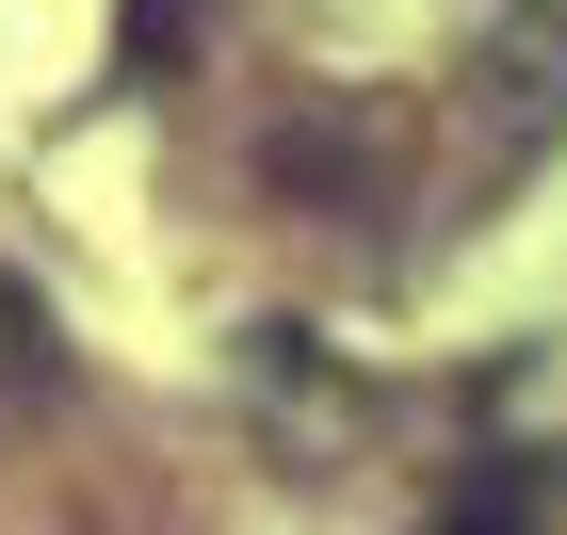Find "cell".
<instances>
[{
	"label": "cell",
	"mask_w": 567,
	"mask_h": 535,
	"mask_svg": "<svg viewBox=\"0 0 567 535\" xmlns=\"http://www.w3.org/2000/svg\"><path fill=\"white\" fill-rule=\"evenodd\" d=\"M33 357H49V309L17 292V276H0V390H33Z\"/></svg>",
	"instance_id": "1"
},
{
	"label": "cell",
	"mask_w": 567,
	"mask_h": 535,
	"mask_svg": "<svg viewBox=\"0 0 567 535\" xmlns=\"http://www.w3.org/2000/svg\"><path fill=\"white\" fill-rule=\"evenodd\" d=\"M437 535H535V519H519V487L486 471V487H454V519H437Z\"/></svg>",
	"instance_id": "2"
}]
</instances>
